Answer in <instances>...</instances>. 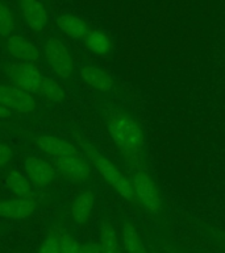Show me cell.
Instances as JSON below:
<instances>
[{"mask_svg":"<svg viewBox=\"0 0 225 253\" xmlns=\"http://www.w3.org/2000/svg\"><path fill=\"white\" fill-rule=\"evenodd\" d=\"M223 245L225 247V236H223Z\"/></svg>","mask_w":225,"mask_h":253,"instance_id":"d4e9b609","label":"cell"},{"mask_svg":"<svg viewBox=\"0 0 225 253\" xmlns=\"http://www.w3.org/2000/svg\"><path fill=\"white\" fill-rule=\"evenodd\" d=\"M79 253H102V251H100V247H99V245L86 244L80 245Z\"/></svg>","mask_w":225,"mask_h":253,"instance_id":"603a6c76","label":"cell"},{"mask_svg":"<svg viewBox=\"0 0 225 253\" xmlns=\"http://www.w3.org/2000/svg\"><path fill=\"white\" fill-rule=\"evenodd\" d=\"M9 118H11V111L0 104V120H7Z\"/></svg>","mask_w":225,"mask_h":253,"instance_id":"cb8c5ba5","label":"cell"},{"mask_svg":"<svg viewBox=\"0 0 225 253\" xmlns=\"http://www.w3.org/2000/svg\"><path fill=\"white\" fill-rule=\"evenodd\" d=\"M36 146L69 181L82 183L91 177L90 161L70 141L54 134H41L36 137Z\"/></svg>","mask_w":225,"mask_h":253,"instance_id":"6da1fadb","label":"cell"},{"mask_svg":"<svg viewBox=\"0 0 225 253\" xmlns=\"http://www.w3.org/2000/svg\"><path fill=\"white\" fill-rule=\"evenodd\" d=\"M57 25L61 31L71 39L84 40L90 33V28L86 21L75 15H62L57 19Z\"/></svg>","mask_w":225,"mask_h":253,"instance_id":"5bb4252c","label":"cell"},{"mask_svg":"<svg viewBox=\"0 0 225 253\" xmlns=\"http://www.w3.org/2000/svg\"><path fill=\"white\" fill-rule=\"evenodd\" d=\"M15 25V13L12 12V9L7 4L0 0V36L7 39L8 36L12 35Z\"/></svg>","mask_w":225,"mask_h":253,"instance_id":"d6986e66","label":"cell"},{"mask_svg":"<svg viewBox=\"0 0 225 253\" xmlns=\"http://www.w3.org/2000/svg\"><path fill=\"white\" fill-rule=\"evenodd\" d=\"M99 247L102 253H120V240L116 228L111 221L106 220L100 227Z\"/></svg>","mask_w":225,"mask_h":253,"instance_id":"ac0fdd59","label":"cell"},{"mask_svg":"<svg viewBox=\"0 0 225 253\" xmlns=\"http://www.w3.org/2000/svg\"><path fill=\"white\" fill-rule=\"evenodd\" d=\"M37 253H61V243L55 231L50 232L43 239Z\"/></svg>","mask_w":225,"mask_h":253,"instance_id":"44dd1931","label":"cell"},{"mask_svg":"<svg viewBox=\"0 0 225 253\" xmlns=\"http://www.w3.org/2000/svg\"><path fill=\"white\" fill-rule=\"evenodd\" d=\"M79 144L82 146L84 156L90 161L91 165L95 166V169L98 170L102 178L120 195L124 198L128 203L140 207L138 199L134 193L133 185L128 175L122 173L110 158L95 148L91 142H88L84 138H79ZM141 209V207H140Z\"/></svg>","mask_w":225,"mask_h":253,"instance_id":"277c9868","label":"cell"},{"mask_svg":"<svg viewBox=\"0 0 225 253\" xmlns=\"http://www.w3.org/2000/svg\"><path fill=\"white\" fill-rule=\"evenodd\" d=\"M121 241L126 253H148L145 245L138 236L134 224L129 220H124L121 225Z\"/></svg>","mask_w":225,"mask_h":253,"instance_id":"2e32d148","label":"cell"},{"mask_svg":"<svg viewBox=\"0 0 225 253\" xmlns=\"http://www.w3.org/2000/svg\"><path fill=\"white\" fill-rule=\"evenodd\" d=\"M36 201L31 198L0 199V217L25 219L36 211Z\"/></svg>","mask_w":225,"mask_h":253,"instance_id":"8fae6325","label":"cell"},{"mask_svg":"<svg viewBox=\"0 0 225 253\" xmlns=\"http://www.w3.org/2000/svg\"><path fill=\"white\" fill-rule=\"evenodd\" d=\"M95 206V195L92 191L78 194L71 203L70 213L76 224H83L88 220Z\"/></svg>","mask_w":225,"mask_h":253,"instance_id":"4fadbf2b","label":"cell"},{"mask_svg":"<svg viewBox=\"0 0 225 253\" xmlns=\"http://www.w3.org/2000/svg\"><path fill=\"white\" fill-rule=\"evenodd\" d=\"M130 181L133 185L140 207L151 215H158L161 212L163 201H162L161 189L157 182L154 181V178L145 170L136 169L130 175Z\"/></svg>","mask_w":225,"mask_h":253,"instance_id":"5b68a950","label":"cell"},{"mask_svg":"<svg viewBox=\"0 0 225 253\" xmlns=\"http://www.w3.org/2000/svg\"><path fill=\"white\" fill-rule=\"evenodd\" d=\"M8 79L21 90L27 91L35 96L49 100L62 102L65 99V90L54 78L46 77L35 63H25L15 61L4 67Z\"/></svg>","mask_w":225,"mask_h":253,"instance_id":"3957f363","label":"cell"},{"mask_svg":"<svg viewBox=\"0 0 225 253\" xmlns=\"http://www.w3.org/2000/svg\"><path fill=\"white\" fill-rule=\"evenodd\" d=\"M0 104L7 110L20 112V114H31L37 108L38 102L33 94L21 90L12 83L0 84Z\"/></svg>","mask_w":225,"mask_h":253,"instance_id":"52a82bcc","label":"cell"},{"mask_svg":"<svg viewBox=\"0 0 225 253\" xmlns=\"http://www.w3.org/2000/svg\"><path fill=\"white\" fill-rule=\"evenodd\" d=\"M87 49L95 55L106 57L112 51V41L104 32L91 31L84 39Z\"/></svg>","mask_w":225,"mask_h":253,"instance_id":"e0dca14e","label":"cell"},{"mask_svg":"<svg viewBox=\"0 0 225 253\" xmlns=\"http://www.w3.org/2000/svg\"><path fill=\"white\" fill-rule=\"evenodd\" d=\"M19 8L25 23L33 31L41 32L49 24V13L39 0H19Z\"/></svg>","mask_w":225,"mask_h":253,"instance_id":"30bf717a","label":"cell"},{"mask_svg":"<svg viewBox=\"0 0 225 253\" xmlns=\"http://www.w3.org/2000/svg\"><path fill=\"white\" fill-rule=\"evenodd\" d=\"M24 173L29 178L33 187L46 189L55 179L57 169L50 161L39 156H29L24 161Z\"/></svg>","mask_w":225,"mask_h":253,"instance_id":"ba28073f","label":"cell"},{"mask_svg":"<svg viewBox=\"0 0 225 253\" xmlns=\"http://www.w3.org/2000/svg\"><path fill=\"white\" fill-rule=\"evenodd\" d=\"M61 243V253H79L80 244L63 229H54Z\"/></svg>","mask_w":225,"mask_h":253,"instance_id":"ffe728a7","label":"cell"},{"mask_svg":"<svg viewBox=\"0 0 225 253\" xmlns=\"http://www.w3.org/2000/svg\"><path fill=\"white\" fill-rule=\"evenodd\" d=\"M13 158V149L5 142H0V169L7 166Z\"/></svg>","mask_w":225,"mask_h":253,"instance_id":"7402d4cb","label":"cell"},{"mask_svg":"<svg viewBox=\"0 0 225 253\" xmlns=\"http://www.w3.org/2000/svg\"><path fill=\"white\" fill-rule=\"evenodd\" d=\"M106 126L126 165L141 169L145 162V132L141 124L129 115L116 111L107 116Z\"/></svg>","mask_w":225,"mask_h":253,"instance_id":"7a4b0ae2","label":"cell"},{"mask_svg":"<svg viewBox=\"0 0 225 253\" xmlns=\"http://www.w3.org/2000/svg\"><path fill=\"white\" fill-rule=\"evenodd\" d=\"M5 50L15 61L35 63L39 59V50L35 43L20 35H11L5 39Z\"/></svg>","mask_w":225,"mask_h":253,"instance_id":"9c48e42d","label":"cell"},{"mask_svg":"<svg viewBox=\"0 0 225 253\" xmlns=\"http://www.w3.org/2000/svg\"><path fill=\"white\" fill-rule=\"evenodd\" d=\"M43 57L54 74L61 79H69L74 74V59L67 46L55 37H49L43 45Z\"/></svg>","mask_w":225,"mask_h":253,"instance_id":"8992f818","label":"cell"},{"mask_svg":"<svg viewBox=\"0 0 225 253\" xmlns=\"http://www.w3.org/2000/svg\"><path fill=\"white\" fill-rule=\"evenodd\" d=\"M5 186L19 198H32L33 185L25 173H20L17 170H12L5 175Z\"/></svg>","mask_w":225,"mask_h":253,"instance_id":"9a60e30c","label":"cell"},{"mask_svg":"<svg viewBox=\"0 0 225 253\" xmlns=\"http://www.w3.org/2000/svg\"><path fill=\"white\" fill-rule=\"evenodd\" d=\"M79 78L82 79L88 87L99 91V92H110L113 87V81L106 71L91 65H83L79 67Z\"/></svg>","mask_w":225,"mask_h":253,"instance_id":"7c38bea8","label":"cell"}]
</instances>
